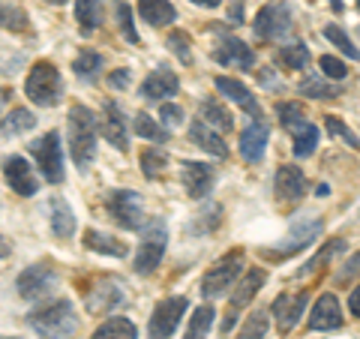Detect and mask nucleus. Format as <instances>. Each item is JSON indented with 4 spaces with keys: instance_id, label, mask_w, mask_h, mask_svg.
<instances>
[{
    "instance_id": "obj_26",
    "label": "nucleus",
    "mask_w": 360,
    "mask_h": 339,
    "mask_svg": "<svg viewBox=\"0 0 360 339\" xmlns=\"http://www.w3.org/2000/svg\"><path fill=\"white\" fill-rule=\"evenodd\" d=\"M49 213H51V231H54V237L66 241V237L75 234V217H72V207L66 205V198L54 196L49 201Z\"/></svg>"
},
{
    "instance_id": "obj_53",
    "label": "nucleus",
    "mask_w": 360,
    "mask_h": 339,
    "mask_svg": "<svg viewBox=\"0 0 360 339\" xmlns=\"http://www.w3.org/2000/svg\"><path fill=\"white\" fill-rule=\"evenodd\" d=\"M193 4H195V6H205V9H217L222 0H193Z\"/></svg>"
},
{
    "instance_id": "obj_22",
    "label": "nucleus",
    "mask_w": 360,
    "mask_h": 339,
    "mask_svg": "<svg viewBox=\"0 0 360 339\" xmlns=\"http://www.w3.org/2000/svg\"><path fill=\"white\" fill-rule=\"evenodd\" d=\"M267 123L264 120H252L250 127L240 132V156L246 162H258L264 156V148H267Z\"/></svg>"
},
{
    "instance_id": "obj_14",
    "label": "nucleus",
    "mask_w": 360,
    "mask_h": 339,
    "mask_svg": "<svg viewBox=\"0 0 360 339\" xmlns=\"http://www.w3.org/2000/svg\"><path fill=\"white\" fill-rule=\"evenodd\" d=\"M180 180H184V189L189 192V198H205L217 174H213V168L207 162H180Z\"/></svg>"
},
{
    "instance_id": "obj_11",
    "label": "nucleus",
    "mask_w": 360,
    "mask_h": 339,
    "mask_svg": "<svg viewBox=\"0 0 360 339\" xmlns=\"http://www.w3.org/2000/svg\"><path fill=\"white\" fill-rule=\"evenodd\" d=\"M252 30L258 39H279L291 30V13L285 4H267L258 9V15L252 21Z\"/></svg>"
},
{
    "instance_id": "obj_51",
    "label": "nucleus",
    "mask_w": 360,
    "mask_h": 339,
    "mask_svg": "<svg viewBox=\"0 0 360 339\" xmlns=\"http://www.w3.org/2000/svg\"><path fill=\"white\" fill-rule=\"evenodd\" d=\"M348 309H352L357 319H360V286L352 291V298H348Z\"/></svg>"
},
{
    "instance_id": "obj_8",
    "label": "nucleus",
    "mask_w": 360,
    "mask_h": 339,
    "mask_svg": "<svg viewBox=\"0 0 360 339\" xmlns=\"http://www.w3.org/2000/svg\"><path fill=\"white\" fill-rule=\"evenodd\" d=\"M264 282H267V274L262 267H252V270H246L243 279H240V286L231 291V303H229V312H225V319H222V333H229L234 331V324H238V315L250 307L252 298L258 295V291L264 288Z\"/></svg>"
},
{
    "instance_id": "obj_17",
    "label": "nucleus",
    "mask_w": 360,
    "mask_h": 339,
    "mask_svg": "<svg viewBox=\"0 0 360 339\" xmlns=\"http://www.w3.org/2000/svg\"><path fill=\"white\" fill-rule=\"evenodd\" d=\"M303 309H307V291H297V295H279L274 300V307H270V312H274V319H276V327L283 333H288L291 327L300 321Z\"/></svg>"
},
{
    "instance_id": "obj_1",
    "label": "nucleus",
    "mask_w": 360,
    "mask_h": 339,
    "mask_svg": "<svg viewBox=\"0 0 360 339\" xmlns=\"http://www.w3.org/2000/svg\"><path fill=\"white\" fill-rule=\"evenodd\" d=\"M27 324L42 339H72L78 331V312L70 300H49L27 315Z\"/></svg>"
},
{
    "instance_id": "obj_2",
    "label": "nucleus",
    "mask_w": 360,
    "mask_h": 339,
    "mask_svg": "<svg viewBox=\"0 0 360 339\" xmlns=\"http://www.w3.org/2000/svg\"><path fill=\"white\" fill-rule=\"evenodd\" d=\"M96 132H99V120L90 108L84 105H72L70 108V153L72 162L87 172V165L96 156Z\"/></svg>"
},
{
    "instance_id": "obj_31",
    "label": "nucleus",
    "mask_w": 360,
    "mask_h": 339,
    "mask_svg": "<svg viewBox=\"0 0 360 339\" xmlns=\"http://www.w3.org/2000/svg\"><path fill=\"white\" fill-rule=\"evenodd\" d=\"M94 339H139V331H135V324L129 319H108L105 324L96 327Z\"/></svg>"
},
{
    "instance_id": "obj_10",
    "label": "nucleus",
    "mask_w": 360,
    "mask_h": 339,
    "mask_svg": "<svg viewBox=\"0 0 360 339\" xmlns=\"http://www.w3.org/2000/svg\"><path fill=\"white\" fill-rule=\"evenodd\" d=\"M186 309H189L186 298H165L162 303H156V309L150 315L148 339H172L180 319L186 315Z\"/></svg>"
},
{
    "instance_id": "obj_5",
    "label": "nucleus",
    "mask_w": 360,
    "mask_h": 339,
    "mask_svg": "<svg viewBox=\"0 0 360 339\" xmlns=\"http://www.w3.org/2000/svg\"><path fill=\"white\" fill-rule=\"evenodd\" d=\"M30 153L37 160V168L42 172V177L49 184H63V151H60V132H45L42 139H37L30 144Z\"/></svg>"
},
{
    "instance_id": "obj_27",
    "label": "nucleus",
    "mask_w": 360,
    "mask_h": 339,
    "mask_svg": "<svg viewBox=\"0 0 360 339\" xmlns=\"http://www.w3.org/2000/svg\"><path fill=\"white\" fill-rule=\"evenodd\" d=\"M84 246L87 250H94V252H99V255H111V258L127 255V243H120L117 237H111L105 231H96V229L84 231Z\"/></svg>"
},
{
    "instance_id": "obj_33",
    "label": "nucleus",
    "mask_w": 360,
    "mask_h": 339,
    "mask_svg": "<svg viewBox=\"0 0 360 339\" xmlns=\"http://www.w3.org/2000/svg\"><path fill=\"white\" fill-rule=\"evenodd\" d=\"M291 132H295V156H300V160L312 156L315 153V144H319V129H315L309 120H303L300 127H295Z\"/></svg>"
},
{
    "instance_id": "obj_49",
    "label": "nucleus",
    "mask_w": 360,
    "mask_h": 339,
    "mask_svg": "<svg viewBox=\"0 0 360 339\" xmlns=\"http://www.w3.org/2000/svg\"><path fill=\"white\" fill-rule=\"evenodd\" d=\"M357 274H360V252H354L352 258H348L345 267L340 270V276H336V279L345 282V279H352V276H357Z\"/></svg>"
},
{
    "instance_id": "obj_9",
    "label": "nucleus",
    "mask_w": 360,
    "mask_h": 339,
    "mask_svg": "<svg viewBox=\"0 0 360 339\" xmlns=\"http://www.w3.org/2000/svg\"><path fill=\"white\" fill-rule=\"evenodd\" d=\"M58 286V270L51 267V262H37L25 267L15 279V288L25 300H42L45 295H51Z\"/></svg>"
},
{
    "instance_id": "obj_7",
    "label": "nucleus",
    "mask_w": 360,
    "mask_h": 339,
    "mask_svg": "<svg viewBox=\"0 0 360 339\" xmlns=\"http://www.w3.org/2000/svg\"><path fill=\"white\" fill-rule=\"evenodd\" d=\"M105 210L120 229L132 231V229H141L144 225L141 198H139V192H132V189H111L105 196Z\"/></svg>"
},
{
    "instance_id": "obj_41",
    "label": "nucleus",
    "mask_w": 360,
    "mask_h": 339,
    "mask_svg": "<svg viewBox=\"0 0 360 339\" xmlns=\"http://www.w3.org/2000/svg\"><path fill=\"white\" fill-rule=\"evenodd\" d=\"M324 127H328V132L333 135V139H340V141H345V144H348V148L360 151V139H357V135H354L352 129H348L345 123H342L340 117H336V115H328V117H324Z\"/></svg>"
},
{
    "instance_id": "obj_18",
    "label": "nucleus",
    "mask_w": 360,
    "mask_h": 339,
    "mask_svg": "<svg viewBox=\"0 0 360 339\" xmlns=\"http://www.w3.org/2000/svg\"><path fill=\"white\" fill-rule=\"evenodd\" d=\"M217 90L222 96H229L238 108H243L250 117L262 120V105H258V99L250 94V87H246L243 82H238V78H229V75H219L217 78Z\"/></svg>"
},
{
    "instance_id": "obj_21",
    "label": "nucleus",
    "mask_w": 360,
    "mask_h": 339,
    "mask_svg": "<svg viewBox=\"0 0 360 339\" xmlns=\"http://www.w3.org/2000/svg\"><path fill=\"white\" fill-rule=\"evenodd\" d=\"M177 75L172 70H165V66H160V70H153L148 78H144V84H141V96L144 99H150V103H156V99H168V96H174L177 94Z\"/></svg>"
},
{
    "instance_id": "obj_36",
    "label": "nucleus",
    "mask_w": 360,
    "mask_h": 339,
    "mask_svg": "<svg viewBox=\"0 0 360 339\" xmlns=\"http://www.w3.org/2000/svg\"><path fill=\"white\" fill-rule=\"evenodd\" d=\"M72 72L82 78V82H94L96 72H103V58L96 51H82L72 60Z\"/></svg>"
},
{
    "instance_id": "obj_15",
    "label": "nucleus",
    "mask_w": 360,
    "mask_h": 339,
    "mask_svg": "<svg viewBox=\"0 0 360 339\" xmlns=\"http://www.w3.org/2000/svg\"><path fill=\"white\" fill-rule=\"evenodd\" d=\"M345 324V315H342V307L336 295H321L315 300V307L309 312V327L312 331H340Z\"/></svg>"
},
{
    "instance_id": "obj_52",
    "label": "nucleus",
    "mask_w": 360,
    "mask_h": 339,
    "mask_svg": "<svg viewBox=\"0 0 360 339\" xmlns=\"http://www.w3.org/2000/svg\"><path fill=\"white\" fill-rule=\"evenodd\" d=\"M9 252H13V246H9V241H6L4 234H0V262H4V258H6Z\"/></svg>"
},
{
    "instance_id": "obj_19",
    "label": "nucleus",
    "mask_w": 360,
    "mask_h": 339,
    "mask_svg": "<svg viewBox=\"0 0 360 339\" xmlns=\"http://www.w3.org/2000/svg\"><path fill=\"white\" fill-rule=\"evenodd\" d=\"M189 139H193L195 148H201L210 156H217V160H225V156H229V144H225L222 132L207 127L205 120H193V127H189Z\"/></svg>"
},
{
    "instance_id": "obj_56",
    "label": "nucleus",
    "mask_w": 360,
    "mask_h": 339,
    "mask_svg": "<svg viewBox=\"0 0 360 339\" xmlns=\"http://www.w3.org/2000/svg\"><path fill=\"white\" fill-rule=\"evenodd\" d=\"M45 4H54V6H63V4H70V0H45Z\"/></svg>"
},
{
    "instance_id": "obj_39",
    "label": "nucleus",
    "mask_w": 360,
    "mask_h": 339,
    "mask_svg": "<svg viewBox=\"0 0 360 339\" xmlns=\"http://www.w3.org/2000/svg\"><path fill=\"white\" fill-rule=\"evenodd\" d=\"M165 165H168V156H165V151H156V148H150V151H144V153H141V172H144V177H148V180L160 177Z\"/></svg>"
},
{
    "instance_id": "obj_35",
    "label": "nucleus",
    "mask_w": 360,
    "mask_h": 339,
    "mask_svg": "<svg viewBox=\"0 0 360 339\" xmlns=\"http://www.w3.org/2000/svg\"><path fill=\"white\" fill-rule=\"evenodd\" d=\"M276 60L285 66V70H307L309 66V49L303 42H295V45H283L276 51Z\"/></svg>"
},
{
    "instance_id": "obj_55",
    "label": "nucleus",
    "mask_w": 360,
    "mask_h": 339,
    "mask_svg": "<svg viewBox=\"0 0 360 339\" xmlns=\"http://www.w3.org/2000/svg\"><path fill=\"white\" fill-rule=\"evenodd\" d=\"M9 96H13V94H9V90H6V87H0V108H4V105H6V99H9Z\"/></svg>"
},
{
    "instance_id": "obj_43",
    "label": "nucleus",
    "mask_w": 360,
    "mask_h": 339,
    "mask_svg": "<svg viewBox=\"0 0 360 339\" xmlns=\"http://www.w3.org/2000/svg\"><path fill=\"white\" fill-rule=\"evenodd\" d=\"M168 49H172L174 58H180L184 63H193V49H189V37L184 30H172V33H168Z\"/></svg>"
},
{
    "instance_id": "obj_58",
    "label": "nucleus",
    "mask_w": 360,
    "mask_h": 339,
    "mask_svg": "<svg viewBox=\"0 0 360 339\" xmlns=\"http://www.w3.org/2000/svg\"><path fill=\"white\" fill-rule=\"evenodd\" d=\"M0 339H18V336H0Z\"/></svg>"
},
{
    "instance_id": "obj_45",
    "label": "nucleus",
    "mask_w": 360,
    "mask_h": 339,
    "mask_svg": "<svg viewBox=\"0 0 360 339\" xmlns=\"http://www.w3.org/2000/svg\"><path fill=\"white\" fill-rule=\"evenodd\" d=\"M0 25L4 27H9V30H25L27 27V15L21 13V9H15V6H0Z\"/></svg>"
},
{
    "instance_id": "obj_28",
    "label": "nucleus",
    "mask_w": 360,
    "mask_h": 339,
    "mask_svg": "<svg viewBox=\"0 0 360 339\" xmlns=\"http://www.w3.org/2000/svg\"><path fill=\"white\" fill-rule=\"evenodd\" d=\"M139 13L153 27H165V25H172V21L177 18L174 6L168 4V0H139Z\"/></svg>"
},
{
    "instance_id": "obj_16",
    "label": "nucleus",
    "mask_w": 360,
    "mask_h": 339,
    "mask_svg": "<svg viewBox=\"0 0 360 339\" xmlns=\"http://www.w3.org/2000/svg\"><path fill=\"white\" fill-rule=\"evenodd\" d=\"M213 58H217L222 66H238V70H252L255 63V51L246 42L234 39V37H222L213 49Z\"/></svg>"
},
{
    "instance_id": "obj_20",
    "label": "nucleus",
    "mask_w": 360,
    "mask_h": 339,
    "mask_svg": "<svg viewBox=\"0 0 360 339\" xmlns=\"http://www.w3.org/2000/svg\"><path fill=\"white\" fill-rule=\"evenodd\" d=\"M319 231H321V219L319 217H312V219H303V222H297L295 229L288 231V237H285V243L279 246V250H274V255H295L297 250H303V246H309L315 237H319Z\"/></svg>"
},
{
    "instance_id": "obj_24",
    "label": "nucleus",
    "mask_w": 360,
    "mask_h": 339,
    "mask_svg": "<svg viewBox=\"0 0 360 339\" xmlns=\"http://www.w3.org/2000/svg\"><path fill=\"white\" fill-rule=\"evenodd\" d=\"M103 135H105V141L108 144H115L117 151H127L129 148V135H127V123H123V115H120V108L115 103H108L105 105V117H103Z\"/></svg>"
},
{
    "instance_id": "obj_34",
    "label": "nucleus",
    "mask_w": 360,
    "mask_h": 339,
    "mask_svg": "<svg viewBox=\"0 0 360 339\" xmlns=\"http://www.w3.org/2000/svg\"><path fill=\"white\" fill-rule=\"evenodd\" d=\"M213 319H217V309L205 303V307H198L193 312V319H189V327H186V336L184 339H205L207 331L213 327Z\"/></svg>"
},
{
    "instance_id": "obj_42",
    "label": "nucleus",
    "mask_w": 360,
    "mask_h": 339,
    "mask_svg": "<svg viewBox=\"0 0 360 339\" xmlns=\"http://www.w3.org/2000/svg\"><path fill=\"white\" fill-rule=\"evenodd\" d=\"M115 15H117V25H120V33L127 37V42H139V30H135V21H132V9L129 4H123V0H117L115 4Z\"/></svg>"
},
{
    "instance_id": "obj_23",
    "label": "nucleus",
    "mask_w": 360,
    "mask_h": 339,
    "mask_svg": "<svg viewBox=\"0 0 360 339\" xmlns=\"http://www.w3.org/2000/svg\"><path fill=\"white\" fill-rule=\"evenodd\" d=\"M120 300H123L120 288L115 286V282H108V279H99V282H96V288H90V291H87V309L94 312V315H99V312H111Z\"/></svg>"
},
{
    "instance_id": "obj_48",
    "label": "nucleus",
    "mask_w": 360,
    "mask_h": 339,
    "mask_svg": "<svg viewBox=\"0 0 360 339\" xmlns=\"http://www.w3.org/2000/svg\"><path fill=\"white\" fill-rule=\"evenodd\" d=\"M160 117H162L165 127H177V123H184V108H180V105H172V103H165V105L160 108Z\"/></svg>"
},
{
    "instance_id": "obj_54",
    "label": "nucleus",
    "mask_w": 360,
    "mask_h": 339,
    "mask_svg": "<svg viewBox=\"0 0 360 339\" xmlns=\"http://www.w3.org/2000/svg\"><path fill=\"white\" fill-rule=\"evenodd\" d=\"M231 18H234V21H240V18H243V4H240V0H234V9H231Z\"/></svg>"
},
{
    "instance_id": "obj_47",
    "label": "nucleus",
    "mask_w": 360,
    "mask_h": 339,
    "mask_svg": "<svg viewBox=\"0 0 360 339\" xmlns=\"http://www.w3.org/2000/svg\"><path fill=\"white\" fill-rule=\"evenodd\" d=\"M279 120H283V127L285 129H295V127H300V123L303 120H307V117H303V111H300V105H279Z\"/></svg>"
},
{
    "instance_id": "obj_37",
    "label": "nucleus",
    "mask_w": 360,
    "mask_h": 339,
    "mask_svg": "<svg viewBox=\"0 0 360 339\" xmlns=\"http://www.w3.org/2000/svg\"><path fill=\"white\" fill-rule=\"evenodd\" d=\"M33 127H37V117H33L27 108H13V111L6 115V120H4V132H6V135L30 132Z\"/></svg>"
},
{
    "instance_id": "obj_32",
    "label": "nucleus",
    "mask_w": 360,
    "mask_h": 339,
    "mask_svg": "<svg viewBox=\"0 0 360 339\" xmlns=\"http://www.w3.org/2000/svg\"><path fill=\"white\" fill-rule=\"evenodd\" d=\"M132 129H135V135H141V139H148V141H153V144H165V141H168L165 127H162V123H156L150 115H144V111H139V115H135Z\"/></svg>"
},
{
    "instance_id": "obj_25",
    "label": "nucleus",
    "mask_w": 360,
    "mask_h": 339,
    "mask_svg": "<svg viewBox=\"0 0 360 339\" xmlns=\"http://www.w3.org/2000/svg\"><path fill=\"white\" fill-rule=\"evenodd\" d=\"M198 120H205L207 127H213L217 132H231V129H234V117H231V111L225 108L217 96H207L205 103L198 105Z\"/></svg>"
},
{
    "instance_id": "obj_50",
    "label": "nucleus",
    "mask_w": 360,
    "mask_h": 339,
    "mask_svg": "<svg viewBox=\"0 0 360 339\" xmlns=\"http://www.w3.org/2000/svg\"><path fill=\"white\" fill-rule=\"evenodd\" d=\"M108 82L115 87H127L129 84V70H117L115 75H108Z\"/></svg>"
},
{
    "instance_id": "obj_3",
    "label": "nucleus",
    "mask_w": 360,
    "mask_h": 339,
    "mask_svg": "<svg viewBox=\"0 0 360 339\" xmlns=\"http://www.w3.org/2000/svg\"><path fill=\"white\" fill-rule=\"evenodd\" d=\"M25 94L33 105L39 108H51L60 103V94H63V82H60V72L58 66L49 63V60H39L30 66L27 72V82H25Z\"/></svg>"
},
{
    "instance_id": "obj_13",
    "label": "nucleus",
    "mask_w": 360,
    "mask_h": 339,
    "mask_svg": "<svg viewBox=\"0 0 360 339\" xmlns=\"http://www.w3.org/2000/svg\"><path fill=\"white\" fill-rule=\"evenodd\" d=\"M274 192H276L279 205H285V207L297 205L303 198V192H307V177H303L297 165H283L274 177Z\"/></svg>"
},
{
    "instance_id": "obj_30",
    "label": "nucleus",
    "mask_w": 360,
    "mask_h": 339,
    "mask_svg": "<svg viewBox=\"0 0 360 339\" xmlns=\"http://www.w3.org/2000/svg\"><path fill=\"white\" fill-rule=\"evenodd\" d=\"M342 90L336 87V84H330L324 75H307L300 82V96H312V99H333V96H340Z\"/></svg>"
},
{
    "instance_id": "obj_38",
    "label": "nucleus",
    "mask_w": 360,
    "mask_h": 339,
    "mask_svg": "<svg viewBox=\"0 0 360 339\" xmlns=\"http://www.w3.org/2000/svg\"><path fill=\"white\" fill-rule=\"evenodd\" d=\"M324 39H328V42H333L336 45V49H340L342 54H348V58H352V60H360V51L354 49V42L352 39H348V33L340 27V25H324Z\"/></svg>"
},
{
    "instance_id": "obj_57",
    "label": "nucleus",
    "mask_w": 360,
    "mask_h": 339,
    "mask_svg": "<svg viewBox=\"0 0 360 339\" xmlns=\"http://www.w3.org/2000/svg\"><path fill=\"white\" fill-rule=\"evenodd\" d=\"M333 9H342V4H340V0H333Z\"/></svg>"
},
{
    "instance_id": "obj_29",
    "label": "nucleus",
    "mask_w": 360,
    "mask_h": 339,
    "mask_svg": "<svg viewBox=\"0 0 360 339\" xmlns=\"http://www.w3.org/2000/svg\"><path fill=\"white\" fill-rule=\"evenodd\" d=\"M75 18L84 37H90L103 21V0H75Z\"/></svg>"
},
{
    "instance_id": "obj_12",
    "label": "nucleus",
    "mask_w": 360,
    "mask_h": 339,
    "mask_svg": "<svg viewBox=\"0 0 360 339\" xmlns=\"http://www.w3.org/2000/svg\"><path fill=\"white\" fill-rule=\"evenodd\" d=\"M4 177H6L9 189L21 198H30V196L39 192V177H37V172L30 168V162L25 160V156H6L4 160Z\"/></svg>"
},
{
    "instance_id": "obj_59",
    "label": "nucleus",
    "mask_w": 360,
    "mask_h": 339,
    "mask_svg": "<svg viewBox=\"0 0 360 339\" xmlns=\"http://www.w3.org/2000/svg\"><path fill=\"white\" fill-rule=\"evenodd\" d=\"M357 6H360V0H357Z\"/></svg>"
},
{
    "instance_id": "obj_44",
    "label": "nucleus",
    "mask_w": 360,
    "mask_h": 339,
    "mask_svg": "<svg viewBox=\"0 0 360 339\" xmlns=\"http://www.w3.org/2000/svg\"><path fill=\"white\" fill-rule=\"evenodd\" d=\"M340 250H342V241H330V243H328V246H324V250H321L319 255H315V258H312V262H309L307 267H300V270H297V274H295V276H309V274H312V270H319V267H321V262H328V258H330L333 252H340Z\"/></svg>"
},
{
    "instance_id": "obj_4",
    "label": "nucleus",
    "mask_w": 360,
    "mask_h": 339,
    "mask_svg": "<svg viewBox=\"0 0 360 339\" xmlns=\"http://www.w3.org/2000/svg\"><path fill=\"white\" fill-rule=\"evenodd\" d=\"M243 262H246V252L243 250H231V252H225L217 264H213L205 279H201V295L205 298H225L231 291V286L238 282L240 276V270H243Z\"/></svg>"
},
{
    "instance_id": "obj_46",
    "label": "nucleus",
    "mask_w": 360,
    "mask_h": 339,
    "mask_svg": "<svg viewBox=\"0 0 360 339\" xmlns=\"http://www.w3.org/2000/svg\"><path fill=\"white\" fill-rule=\"evenodd\" d=\"M319 66H321L324 78H333V82H340V78H345V75H348L345 63H342L340 58H333V54H324V58L319 60Z\"/></svg>"
},
{
    "instance_id": "obj_6",
    "label": "nucleus",
    "mask_w": 360,
    "mask_h": 339,
    "mask_svg": "<svg viewBox=\"0 0 360 339\" xmlns=\"http://www.w3.org/2000/svg\"><path fill=\"white\" fill-rule=\"evenodd\" d=\"M165 246H168V231L162 222L150 225L148 231H144L139 250H135V258H132V267L139 276H150L156 267H160L162 255H165Z\"/></svg>"
},
{
    "instance_id": "obj_40",
    "label": "nucleus",
    "mask_w": 360,
    "mask_h": 339,
    "mask_svg": "<svg viewBox=\"0 0 360 339\" xmlns=\"http://www.w3.org/2000/svg\"><path fill=\"white\" fill-rule=\"evenodd\" d=\"M264 336H267V312L252 309V315L240 327V336L238 339H264Z\"/></svg>"
}]
</instances>
